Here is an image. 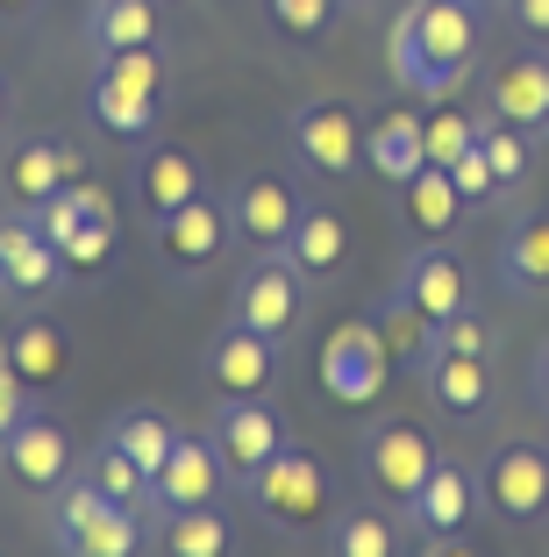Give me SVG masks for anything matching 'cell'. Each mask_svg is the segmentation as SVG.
I'll use <instances>...</instances> for the list:
<instances>
[{
	"label": "cell",
	"instance_id": "obj_1",
	"mask_svg": "<svg viewBox=\"0 0 549 557\" xmlns=\"http://www.w3.org/2000/svg\"><path fill=\"white\" fill-rule=\"evenodd\" d=\"M471 58H478V15H471V0H407L392 36H386L392 79L414 86L421 100L457 94Z\"/></svg>",
	"mask_w": 549,
	"mask_h": 557
},
{
	"label": "cell",
	"instance_id": "obj_2",
	"mask_svg": "<svg viewBox=\"0 0 549 557\" xmlns=\"http://www.w3.org/2000/svg\"><path fill=\"white\" fill-rule=\"evenodd\" d=\"M50 543L65 557H136V550H150V529H144V508L108 500L100 486H86L72 472L50 493Z\"/></svg>",
	"mask_w": 549,
	"mask_h": 557
},
{
	"label": "cell",
	"instance_id": "obj_3",
	"mask_svg": "<svg viewBox=\"0 0 549 557\" xmlns=\"http://www.w3.org/2000/svg\"><path fill=\"white\" fill-rule=\"evenodd\" d=\"M242 493H250V508H258L272 529H286V536H322L328 508H336V479H328V465L314 458V450H300V443H286Z\"/></svg>",
	"mask_w": 549,
	"mask_h": 557
},
{
	"label": "cell",
	"instance_id": "obj_4",
	"mask_svg": "<svg viewBox=\"0 0 549 557\" xmlns=\"http://www.w3.org/2000/svg\"><path fill=\"white\" fill-rule=\"evenodd\" d=\"M158 108H164V58H158V44L114 50V58L93 65V122L100 129L144 144V136L158 129Z\"/></svg>",
	"mask_w": 549,
	"mask_h": 557
},
{
	"label": "cell",
	"instance_id": "obj_5",
	"mask_svg": "<svg viewBox=\"0 0 549 557\" xmlns=\"http://www.w3.org/2000/svg\"><path fill=\"white\" fill-rule=\"evenodd\" d=\"M428 472H436V443H428V429L421 422H372L364 436H357V479L386 500V508H414L421 486H428Z\"/></svg>",
	"mask_w": 549,
	"mask_h": 557
},
{
	"label": "cell",
	"instance_id": "obj_6",
	"mask_svg": "<svg viewBox=\"0 0 549 557\" xmlns=\"http://www.w3.org/2000/svg\"><path fill=\"white\" fill-rule=\"evenodd\" d=\"M478 493L507 529L549 522V443L542 436H500L478 465Z\"/></svg>",
	"mask_w": 549,
	"mask_h": 557
},
{
	"label": "cell",
	"instance_id": "obj_7",
	"mask_svg": "<svg viewBox=\"0 0 549 557\" xmlns=\"http://www.w3.org/2000/svg\"><path fill=\"white\" fill-rule=\"evenodd\" d=\"M314 372H322V394L336 400V408H357V414L372 408V400L392 386V350H386V336H378L372 314H350V322L328 329Z\"/></svg>",
	"mask_w": 549,
	"mask_h": 557
},
{
	"label": "cell",
	"instance_id": "obj_8",
	"mask_svg": "<svg viewBox=\"0 0 549 557\" xmlns=\"http://www.w3.org/2000/svg\"><path fill=\"white\" fill-rule=\"evenodd\" d=\"M36 222V230L50 236V244L65 250V264L72 272H108V258H114V200L100 194V186H65V194H50V200H36V208H22Z\"/></svg>",
	"mask_w": 549,
	"mask_h": 557
},
{
	"label": "cell",
	"instance_id": "obj_9",
	"mask_svg": "<svg viewBox=\"0 0 549 557\" xmlns=\"http://www.w3.org/2000/svg\"><path fill=\"white\" fill-rule=\"evenodd\" d=\"M150 244H158L164 278H200L208 264L228 258V244H236V214H228L222 194H194L186 208H172V214L150 222Z\"/></svg>",
	"mask_w": 549,
	"mask_h": 557
},
{
	"label": "cell",
	"instance_id": "obj_10",
	"mask_svg": "<svg viewBox=\"0 0 549 557\" xmlns=\"http://www.w3.org/2000/svg\"><path fill=\"white\" fill-rule=\"evenodd\" d=\"M308 272L286 258V250H250V264H242L236 278V322L264 329L272 344H286L292 329H300V314H308Z\"/></svg>",
	"mask_w": 549,
	"mask_h": 557
},
{
	"label": "cell",
	"instance_id": "obj_11",
	"mask_svg": "<svg viewBox=\"0 0 549 557\" xmlns=\"http://www.w3.org/2000/svg\"><path fill=\"white\" fill-rule=\"evenodd\" d=\"M208 436H214V450L228 458V472L250 486V479L264 472V465L286 450V414L272 408V394H222V408H214V422H208Z\"/></svg>",
	"mask_w": 549,
	"mask_h": 557
},
{
	"label": "cell",
	"instance_id": "obj_12",
	"mask_svg": "<svg viewBox=\"0 0 549 557\" xmlns=\"http://www.w3.org/2000/svg\"><path fill=\"white\" fill-rule=\"evenodd\" d=\"M286 136H292V158L322 180H350L364 164V122H357L350 100H300L286 115Z\"/></svg>",
	"mask_w": 549,
	"mask_h": 557
},
{
	"label": "cell",
	"instance_id": "obj_13",
	"mask_svg": "<svg viewBox=\"0 0 549 557\" xmlns=\"http://www.w3.org/2000/svg\"><path fill=\"white\" fill-rule=\"evenodd\" d=\"M228 479H236V472H228V458L214 450V436H186V429H178L172 458L158 465V479H150V508H158V515L214 508Z\"/></svg>",
	"mask_w": 549,
	"mask_h": 557
},
{
	"label": "cell",
	"instance_id": "obj_14",
	"mask_svg": "<svg viewBox=\"0 0 549 557\" xmlns=\"http://www.w3.org/2000/svg\"><path fill=\"white\" fill-rule=\"evenodd\" d=\"M478 508H485L478 479H471L464 465L436 458V472H428V486H421V500H414V508L400 515V522H407V536H428V550H450V543L464 536L471 522H478Z\"/></svg>",
	"mask_w": 549,
	"mask_h": 557
},
{
	"label": "cell",
	"instance_id": "obj_15",
	"mask_svg": "<svg viewBox=\"0 0 549 557\" xmlns=\"http://www.w3.org/2000/svg\"><path fill=\"white\" fill-rule=\"evenodd\" d=\"M65 278H72L65 250L50 244L29 214H8L0 222V294L8 300H50Z\"/></svg>",
	"mask_w": 549,
	"mask_h": 557
},
{
	"label": "cell",
	"instance_id": "obj_16",
	"mask_svg": "<svg viewBox=\"0 0 549 557\" xmlns=\"http://www.w3.org/2000/svg\"><path fill=\"white\" fill-rule=\"evenodd\" d=\"M0 465H8V479H15L22 493H43V500H50V493L72 479V465H79V458H72L65 429L50 422L43 408H29L15 429H8V443H0Z\"/></svg>",
	"mask_w": 549,
	"mask_h": 557
},
{
	"label": "cell",
	"instance_id": "obj_17",
	"mask_svg": "<svg viewBox=\"0 0 549 557\" xmlns=\"http://www.w3.org/2000/svg\"><path fill=\"white\" fill-rule=\"evenodd\" d=\"M228 214H236V244L286 250L292 222H300V194H292V180H278V172H250V180H236V194H228Z\"/></svg>",
	"mask_w": 549,
	"mask_h": 557
},
{
	"label": "cell",
	"instance_id": "obj_18",
	"mask_svg": "<svg viewBox=\"0 0 549 557\" xmlns=\"http://www.w3.org/2000/svg\"><path fill=\"white\" fill-rule=\"evenodd\" d=\"M485 115L514 122V129L542 136L549 129V50H514L507 65H492V79H485Z\"/></svg>",
	"mask_w": 549,
	"mask_h": 557
},
{
	"label": "cell",
	"instance_id": "obj_19",
	"mask_svg": "<svg viewBox=\"0 0 549 557\" xmlns=\"http://www.w3.org/2000/svg\"><path fill=\"white\" fill-rule=\"evenodd\" d=\"M492 278L507 300H549V208H521L492 250Z\"/></svg>",
	"mask_w": 549,
	"mask_h": 557
},
{
	"label": "cell",
	"instance_id": "obj_20",
	"mask_svg": "<svg viewBox=\"0 0 549 557\" xmlns=\"http://www.w3.org/2000/svg\"><path fill=\"white\" fill-rule=\"evenodd\" d=\"M208 379L222 386V394H272V386H278V344L264 336V329H250V322L214 329Z\"/></svg>",
	"mask_w": 549,
	"mask_h": 557
},
{
	"label": "cell",
	"instance_id": "obj_21",
	"mask_svg": "<svg viewBox=\"0 0 549 557\" xmlns=\"http://www.w3.org/2000/svg\"><path fill=\"white\" fill-rule=\"evenodd\" d=\"M421 386L450 422H485L492 414V358H464V350H428L421 364Z\"/></svg>",
	"mask_w": 549,
	"mask_h": 557
},
{
	"label": "cell",
	"instance_id": "obj_22",
	"mask_svg": "<svg viewBox=\"0 0 549 557\" xmlns=\"http://www.w3.org/2000/svg\"><path fill=\"white\" fill-rule=\"evenodd\" d=\"M194 194H208V172H200L194 150H178V144H150V136H144V150H136V208H144L150 222H158V214L186 208Z\"/></svg>",
	"mask_w": 549,
	"mask_h": 557
},
{
	"label": "cell",
	"instance_id": "obj_23",
	"mask_svg": "<svg viewBox=\"0 0 549 557\" xmlns=\"http://www.w3.org/2000/svg\"><path fill=\"white\" fill-rule=\"evenodd\" d=\"M8 372L29 386V394H58L72 372V336L50 314H22L15 329H8Z\"/></svg>",
	"mask_w": 549,
	"mask_h": 557
},
{
	"label": "cell",
	"instance_id": "obj_24",
	"mask_svg": "<svg viewBox=\"0 0 549 557\" xmlns=\"http://www.w3.org/2000/svg\"><path fill=\"white\" fill-rule=\"evenodd\" d=\"M286 258L308 272V286H336L342 264H350V222H342L328 200H300V222H292Z\"/></svg>",
	"mask_w": 549,
	"mask_h": 557
},
{
	"label": "cell",
	"instance_id": "obj_25",
	"mask_svg": "<svg viewBox=\"0 0 549 557\" xmlns=\"http://www.w3.org/2000/svg\"><path fill=\"white\" fill-rule=\"evenodd\" d=\"M372 322H378V336H386V350H392V372H414L421 379V364H428V350H436V314H428L400 278H392L386 294H378Z\"/></svg>",
	"mask_w": 549,
	"mask_h": 557
},
{
	"label": "cell",
	"instance_id": "obj_26",
	"mask_svg": "<svg viewBox=\"0 0 549 557\" xmlns=\"http://www.w3.org/2000/svg\"><path fill=\"white\" fill-rule=\"evenodd\" d=\"M400 214H407V230L421 236V244H442V236L464 222V200H457V180H450V164H421L414 180L400 186Z\"/></svg>",
	"mask_w": 549,
	"mask_h": 557
},
{
	"label": "cell",
	"instance_id": "obj_27",
	"mask_svg": "<svg viewBox=\"0 0 549 557\" xmlns=\"http://www.w3.org/2000/svg\"><path fill=\"white\" fill-rule=\"evenodd\" d=\"M364 164L392 186L414 180L421 164H428V150H421V108H386V115L364 129Z\"/></svg>",
	"mask_w": 549,
	"mask_h": 557
},
{
	"label": "cell",
	"instance_id": "obj_28",
	"mask_svg": "<svg viewBox=\"0 0 549 557\" xmlns=\"http://www.w3.org/2000/svg\"><path fill=\"white\" fill-rule=\"evenodd\" d=\"M400 286L436 314V322H442V314H457V308H471V278H464V264H457L442 244H421L414 258L400 264Z\"/></svg>",
	"mask_w": 549,
	"mask_h": 557
},
{
	"label": "cell",
	"instance_id": "obj_29",
	"mask_svg": "<svg viewBox=\"0 0 549 557\" xmlns=\"http://www.w3.org/2000/svg\"><path fill=\"white\" fill-rule=\"evenodd\" d=\"M158 0H93L86 8V44L93 58H114V50H144L158 44Z\"/></svg>",
	"mask_w": 549,
	"mask_h": 557
},
{
	"label": "cell",
	"instance_id": "obj_30",
	"mask_svg": "<svg viewBox=\"0 0 549 557\" xmlns=\"http://www.w3.org/2000/svg\"><path fill=\"white\" fill-rule=\"evenodd\" d=\"M236 543V522L214 508H186V515H164V529L150 536V550H172V557H222Z\"/></svg>",
	"mask_w": 549,
	"mask_h": 557
},
{
	"label": "cell",
	"instance_id": "obj_31",
	"mask_svg": "<svg viewBox=\"0 0 549 557\" xmlns=\"http://www.w3.org/2000/svg\"><path fill=\"white\" fill-rule=\"evenodd\" d=\"M407 522H392V515H378V508H357V515H342V522H328V536H322V550L328 557H392V550H407Z\"/></svg>",
	"mask_w": 549,
	"mask_h": 557
},
{
	"label": "cell",
	"instance_id": "obj_32",
	"mask_svg": "<svg viewBox=\"0 0 549 557\" xmlns=\"http://www.w3.org/2000/svg\"><path fill=\"white\" fill-rule=\"evenodd\" d=\"M79 479H86V486H100L108 500H129V508H144V500H150V479H144V465H136V458H129V450H122L114 436H100L93 450L79 458Z\"/></svg>",
	"mask_w": 549,
	"mask_h": 557
},
{
	"label": "cell",
	"instance_id": "obj_33",
	"mask_svg": "<svg viewBox=\"0 0 549 557\" xmlns=\"http://www.w3.org/2000/svg\"><path fill=\"white\" fill-rule=\"evenodd\" d=\"M108 436L129 450L136 465H144V479H158V465L172 458V443H178V429H172V414H158V408H122L108 422Z\"/></svg>",
	"mask_w": 549,
	"mask_h": 557
},
{
	"label": "cell",
	"instance_id": "obj_34",
	"mask_svg": "<svg viewBox=\"0 0 549 557\" xmlns=\"http://www.w3.org/2000/svg\"><path fill=\"white\" fill-rule=\"evenodd\" d=\"M478 144V115H471L464 100H428V115H421V150H428V164H457L464 150Z\"/></svg>",
	"mask_w": 549,
	"mask_h": 557
},
{
	"label": "cell",
	"instance_id": "obj_35",
	"mask_svg": "<svg viewBox=\"0 0 549 557\" xmlns=\"http://www.w3.org/2000/svg\"><path fill=\"white\" fill-rule=\"evenodd\" d=\"M8 186H15L22 208H36V200L65 194V172H58V136H29V144L8 158Z\"/></svg>",
	"mask_w": 549,
	"mask_h": 557
},
{
	"label": "cell",
	"instance_id": "obj_36",
	"mask_svg": "<svg viewBox=\"0 0 549 557\" xmlns=\"http://www.w3.org/2000/svg\"><path fill=\"white\" fill-rule=\"evenodd\" d=\"M478 144H485V158H492V172H500V194L528 186V172H535V136L528 129L492 115V122H478Z\"/></svg>",
	"mask_w": 549,
	"mask_h": 557
},
{
	"label": "cell",
	"instance_id": "obj_37",
	"mask_svg": "<svg viewBox=\"0 0 549 557\" xmlns=\"http://www.w3.org/2000/svg\"><path fill=\"white\" fill-rule=\"evenodd\" d=\"M336 8H342V0H264L272 29L292 36V44H322V36L336 29Z\"/></svg>",
	"mask_w": 549,
	"mask_h": 557
},
{
	"label": "cell",
	"instance_id": "obj_38",
	"mask_svg": "<svg viewBox=\"0 0 549 557\" xmlns=\"http://www.w3.org/2000/svg\"><path fill=\"white\" fill-rule=\"evenodd\" d=\"M450 180H457V200H464L471 214H478V208H492V200H500V172H492V158H485V144H471L464 158L450 164Z\"/></svg>",
	"mask_w": 549,
	"mask_h": 557
},
{
	"label": "cell",
	"instance_id": "obj_39",
	"mask_svg": "<svg viewBox=\"0 0 549 557\" xmlns=\"http://www.w3.org/2000/svg\"><path fill=\"white\" fill-rule=\"evenodd\" d=\"M436 344L442 350H464V358H492V350H500V336H492V322H485V314L457 308V314H442V322H436Z\"/></svg>",
	"mask_w": 549,
	"mask_h": 557
},
{
	"label": "cell",
	"instance_id": "obj_40",
	"mask_svg": "<svg viewBox=\"0 0 549 557\" xmlns=\"http://www.w3.org/2000/svg\"><path fill=\"white\" fill-rule=\"evenodd\" d=\"M29 408H36V394L22 386L15 372H0V443H8V429H15V422H22Z\"/></svg>",
	"mask_w": 549,
	"mask_h": 557
},
{
	"label": "cell",
	"instance_id": "obj_41",
	"mask_svg": "<svg viewBox=\"0 0 549 557\" xmlns=\"http://www.w3.org/2000/svg\"><path fill=\"white\" fill-rule=\"evenodd\" d=\"M58 172H65V186H79V180H86V150H79V144H65V136H58Z\"/></svg>",
	"mask_w": 549,
	"mask_h": 557
},
{
	"label": "cell",
	"instance_id": "obj_42",
	"mask_svg": "<svg viewBox=\"0 0 549 557\" xmlns=\"http://www.w3.org/2000/svg\"><path fill=\"white\" fill-rule=\"evenodd\" d=\"M514 15H521V29L549 36V0H514Z\"/></svg>",
	"mask_w": 549,
	"mask_h": 557
},
{
	"label": "cell",
	"instance_id": "obj_43",
	"mask_svg": "<svg viewBox=\"0 0 549 557\" xmlns=\"http://www.w3.org/2000/svg\"><path fill=\"white\" fill-rule=\"evenodd\" d=\"M528 386H535V400H542V408H549V344L535 350V372H528Z\"/></svg>",
	"mask_w": 549,
	"mask_h": 557
},
{
	"label": "cell",
	"instance_id": "obj_44",
	"mask_svg": "<svg viewBox=\"0 0 549 557\" xmlns=\"http://www.w3.org/2000/svg\"><path fill=\"white\" fill-rule=\"evenodd\" d=\"M0 15H8V22H29V15H36V0H0Z\"/></svg>",
	"mask_w": 549,
	"mask_h": 557
},
{
	"label": "cell",
	"instance_id": "obj_45",
	"mask_svg": "<svg viewBox=\"0 0 549 557\" xmlns=\"http://www.w3.org/2000/svg\"><path fill=\"white\" fill-rule=\"evenodd\" d=\"M0 372H8V336H0Z\"/></svg>",
	"mask_w": 549,
	"mask_h": 557
},
{
	"label": "cell",
	"instance_id": "obj_46",
	"mask_svg": "<svg viewBox=\"0 0 549 557\" xmlns=\"http://www.w3.org/2000/svg\"><path fill=\"white\" fill-rule=\"evenodd\" d=\"M0 122H8V86H0Z\"/></svg>",
	"mask_w": 549,
	"mask_h": 557
},
{
	"label": "cell",
	"instance_id": "obj_47",
	"mask_svg": "<svg viewBox=\"0 0 549 557\" xmlns=\"http://www.w3.org/2000/svg\"><path fill=\"white\" fill-rule=\"evenodd\" d=\"M357 8H364V0H357Z\"/></svg>",
	"mask_w": 549,
	"mask_h": 557
}]
</instances>
